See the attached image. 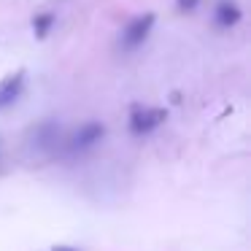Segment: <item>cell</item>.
<instances>
[{"label":"cell","mask_w":251,"mask_h":251,"mask_svg":"<svg viewBox=\"0 0 251 251\" xmlns=\"http://www.w3.org/2000/svg\"><path fill=\"white\" fill-rule=\"evenodd\" d=\"M165 119H168V111H165V108L132 105V111H130V130L135 132V135H146V132L157 130Z\"/></svg>","instance_id":"cell-1"},{"label":"cell","mask_w":251,"mask_h":251,"mask_svg":"<svg viewBox=\"0 0 251 251\" xmlns=\"http://www.w3.org/2000/svg\"><path fill=\"white\" fill-rule=\"evenodd\" d=\"M154 14L149 11V14H141V17H135L130 25L125 27V33H122V46H125L127 51H132V49H138V46L146 41V35L151 33V27H154Z\"/></svg>","instance_id":"cell-2"},{"label":"cell","mask_w":251,"mask_h":251,"mask_svg":"<svg viewBox=\"0 0 251 251\" xmlns=\"http://www.w3.org/2000/svg\"><path fill=\"white\" fill-rule=\"evenodd\" d=\"M22 89H25V71L8 73V76L0 81V111L8 108V105L22 95Z\"/></svg>","instance_id":"cell-3"},{"label":"cell","mask_w":251,"mask_h":251,"mask_svg":"<svg viewBox=\"0 0 251 251\" xmlns=\"http://www.w3.org/2000/svg\"><path fill=\"white\" fill-rule=\"evenodd\" d=\"M216 22L222 25V27H232L235 22H240L238 6H232V3H222V6L216 8Z\"/></svg>","instance_id":"cell-5"},{"label":"cell","mask_w":251,"mask_h":251,"mask_svg":"<svg viewBox=\"0 0 251 251\" xmlns=\"http://www.w3.org/2000/svg\"><path fill=\"white\" fill-rule=\"evenodd\" d=\"M51 25H54V17H51V14H44V17H38L33 22V30H35V35H38V38H44L46 33H49V27Z\"/></svg>","instance_id":"cell-6"},{"label":"cell","mask_w":251,"mask_h":251,"mask_svg":"<svg viewBox=\"0 0 251 251\" xmlns=\"http://www.w3.org/2000/svg\"><path fill=\"white\" fill-rule=\"evenodd\" d=\"M103 132H105V127L103 125H98V122H89V125H84L81 130L73 135V141H71V151H84V149H89V146H95V143L103 138Z\"/></svg>","instance_id":"cell-4"},{"label":"cell","mask_w":251,"mask_h":251,"mask_svg":"<svg viewBox=\"0 0 251 251\" xmlns=\"http://www.w3.org/2000/svg\"><path fill=\"white\" fill-rule=\"evenodd\" d=\"M197 3H200V0H178V8L181 11H189V8H195Z\"/></svg>","instance_id":"cell-7"},{"label":"cell","mask_w":251,"mask_h":251,"mask_svg":"<svg viewBox=\"0 0 251 251\" xmlns=\"http://www.w3.org/2000/svg\"><path fill=\"white\" fill-rule=\"evenodd\" d=\"M51 251H78V249H71V246H54Z\"/></svg>","instance_id":"cell-8"}]
</instances>
